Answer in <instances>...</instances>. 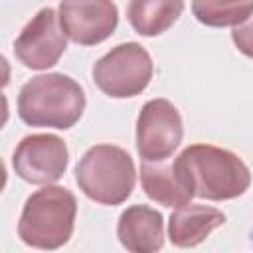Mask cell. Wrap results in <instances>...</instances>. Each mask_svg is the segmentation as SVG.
I'll list each match as a JSON object with an SVG mask.
<instances>
[{
  "mask_svg": "<svg viewBox=\"0 0 253 253\" xmlns=\"http://www.w3.org/2000/svg\"><path fill=\"white\" fill-rule=\"evenodd\" d=\"M184 12V0H128L126 18L132 30L144 38L164 34Z\"/></svg>",
  "mask_w": 253,
  "mask_h": 253,
  "instance_id": "4fadbf2b",
  "label": "cell"
},
{
  "mask_svg": "<svg viewBox=\"0 0 253 253\" xmlns=\"http://www.w3.org/2000/svg\"><path fill=\"white\" fill-rule=\"evenodd\" d=\"M140 184L144 194L164 206V208H180L188 204L194 194L186 186L184 178L180 176L174 160H142L140 164Z\"/></svg>",
  "mask_w": 253,
  "mask_h": 253,
  "instance_id": "7c38bea8",
  "label": "cell"
},
{
  "mask_svg": "<svg viewBox=\"0 0 253 253\" xmlns=\"http://www.w3.org/2000/svg\"><path fill=\"white\" fill-rule=\"evenodd\" d=\"M57 16L63 34L77 45L105 42L119 24V10L113 0H61Z\"/></svg>",
  "mask_w": 253,
  "mask_h": 253,
  "instance_id": "9c48e42d",
  "label": "cell"
},
{
  "mask_svg": "<svg viewBox=\"0 0 253 253\" xmlns=\"http://www.w3.org/2000/svg\"><path fill=\"white\" fill-rule=\"evenodd\" d=\"M184 138L180 111L168 99H150L136 119V152L140 160H166Z\"/></svg>",
  "mask_w": 253,
  "mask_h": 253,
  "instance_id": "8992f818",
  "label": "cell"
},
{
  "mask_svg": "<svg viewBox=\"0 0 253 253\" xmlns=\"http://www.w3.org/2000/svg\"><path fill=\"white\" fill-rule=\"evenodd\" d=\"M154 73L150 53L136 42L115 45L99 57L91 69L95 85L113 99H128L140 95Z\"/></svg>",
  "mask_w": 253,
  "mask_h": 253,
  "instance_id": "5b68a950",
  "label": "cell"
},
{
  "mask_svg": "<svg viewBox=\"0 0 253 253\" xmlns=\"http://www.w3.org/2000/svg\"><path fill=\"white\" fill-rule=\"evenodd\" d=\"M75 182L89 200L103 206H119L134 190V162L121 146L95 144L79 158Z\"/></svg>",
  "mask_w": 253,
  "mask_h": 253,
  "instance_id": "277c9868",
  "label": "cell"
},
{
  "mask_svg": "<svg viewBox=\"0 0 253 253\" xmlns=\"http://www.w3.org/2000/svg\"><path fill=\"white\" fill-rule=\"evenodd\" d=\"M231 40L235 43V47L253 59V16L249 20H245L243 24L235 26L233 32H231Z\"/></svg>",
  "mask_w": 253,
  "mask_h": 253,
  "instance_id": "9a60e30c",
  "label": "cell"
},
{
  "mask_svg": "<svg viewBox=\"0 0 253 253\" xmlns=\"http://www.w3.org/2000/svg\"><path fill=\"white\" fill-rule=\"evenodd\" d=\"M121 245L134 253H152L164 245V217L158 210L142 204L128 206L117 223Z\"/></svg>",
  "mask_w": 253,
  "mask_h": 253,
  "instance_id": "30bf717a",
  "label": "cell"
},
{
  "mask_svg": "<svg viewBox=\"0 0 253 253\" xmlns=\"http://www.w3.org/2000/svg\"><path fill=\"white\" fill-rule=\"evenodd\" d=\"M225 223V213L204 204H184L168 217V237L176 247H196L213 229Z\"/></svg>",
  "mask_w": 253,
  "mask_h": 253,
  "instance_id": "8fae6325",
  "label": "cell"
},
{
  "mask_svg": "<svg viewBox=\"0 0 253 253\" xmlns=\"http://www.w3.org/2000/svg\"><path fill=\"white\" fill-rule=\"evenodd\" d=\"M67 47V36L61 30L53 8H42L14 40V53L28 69L53 67Z\"/></svg>",
  "mask_w": 253,
  "mask_h": 253,
  "instance_id": "ba28073f",
  "label": "cell"
},
{
  "mask_svg": "<svg viewBox=\"0 0 253 253\" xmlns=\"http://www.w3.org/2000/svg\"><path fill=\"white\" fill-rule=\"evenodd\" d=\"M192 14L210 28H235L253 16V0H192Z\"/></svg>",
  "mask_w": 253,
  "mask_h": 253,
  "instance_id": "5bb4252c",
  "label": "cell"
},
{
  "mask_svg": "<svg viewBox=\"0 0 253 253\" xmlns=\"http://www.w3.org/2000/svg\"><path fill=\"white\" fill-rule=\"evenodd\" d=\"M174 166L194 198L225 202L239 198L251 186L247 164L231 150L213 144H190L176 158Z\"/></svg>",
  "mask_w": 253,
  "mask_h": 253,
  "instance_id": "6da1fadb",
  "label": "cell"
},
{
  "mask_svg": "<svg viewBox=\"0 0 253 253\" xmlns=\"http://www.w3.org/2000/svg\"><path fill=\"white\" fill-rule=\"evenodd\" d=\"M85 91L69 75L43 73L26 81L18 93V117L30 126L67 130L85 111Z\"/></svg>",
  "mask_w": 253,
  "mask_h": 253,
  "instance_id": "7a4b0ae2",
  "label": "cell"
},
{
  "mask_svg": "<svg viewBox=\"0 0 253 253\" xmlns=\"http://www.w3.org/2000/svg\"><path fill=\"white\" fill-rule=\"evenodd\" d=\"M69 162V150L63 138L49 132L24 136L12 154V168L18 178L30 184L47 186L57 182Z\"/></svg>",
  "mask_w": 253,
  "mask_h": 253,
  "instance_id": "52a82bcc",
  "label": "cell"
},
{
  "mask_svg": "<svg viewBox=\"0 0 253 253\" xmlns=\"http://www.w3.org/2000/svg\"><path fill=\"white\" fill-rule=\"evenodd\" d=\"M75 215L73 192L47 184L26 200L18 219V237L34 249H59L73 235Z\"/></svg>",
  "mask_w": 253,
  "mask_h": 253,
  "instance_id": "3957f363",
  "label": "cell"
}]
</instances>
